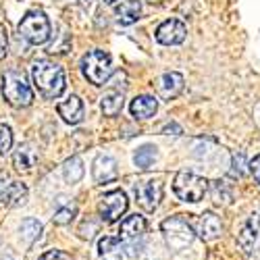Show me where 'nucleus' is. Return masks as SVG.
I'll return each mask as SVG.
<instances>
[{
    "mask_svg": "<svg viewBox=\"0 0 260 260\" xmlns=\"http://www.w3.org/2000/svg\"><path fill=\"white\" fill-rule=\"evenodd\" d=\"M154 160H156V148L150 146V144L138 148V152L134 156V162H136L138 169H150L154 165Z\"/></svg>",
    "mask_w": 260,
    "mask_h": 260,
    "instance_id": "nucleus-24",
    "label": "nucleus"
},
{
    "mask_svg": "<svg viewBox=\"0 0 260 260\" xmlns=\"http://www.w3.org/2000/svg\"><path fill=\"white\" fill-rule=\"evenodd\" d=\"M244 165H246V158H244V154L240 152V154H233V169H231V173L233 175H237V177H242L244 175Z\"/></svg>",
    "mask_w": 260,
    "mask_h": 260,
    "instance_id": "nucleus-29",
    "label": "nucleus"
},
{
    "mask_svg": "<svg viewBox=\"0 0 260 260\" xmlns=\"http://www.w3.org/2000/svg\"><path fill=\"white\" fill-rule=\"evenodd\" d=\"M19 233H21V240L25 244L34 246L42 237V223L38 219H23L19 225Z\"/></svg>",
    "mask_w": 260,
    "mask_h": 260,
    "instance_id": "nucleus-22",
    "label": "nucleus"
},
{
    "mask_svg": "<svg viewBox=\"0 0 260 260\" xmlns=\"http://www.w3.org/2000/svg\"><path fill=\"white\" fill-rule=\"evenodd\" d=\"M27 200V187L19 181L0 177V204L7 206H21Z\"/></svg>",
    "mask_w": 260,
    "mask_h": 260,
    "instance_id": "nucleus-10",
    "label": "nucleus"
},
{
    "mask_svg": "<svg viewBox=\"0 0 260 260\" xmlns=\"http://www.w3.org/2000/svg\"><path fill=\"white\" fill-rule=\"evenodd\" d=\"M129 111H132V115L136 119H142V121L150 119L158 111V100L154 96H138L132 100V104H129Z\"/></svg>",
    "mask_w": 260,
    "mask_h": 260,
    "instance_id": "nucleus-17",
    "label": "nucleus"
},
{
    "mask_svg": "<svg viewBox=\"0 0 260 260\" xmlns=\"http://www.w3.org/2000/svg\"><path fill=\"white\" fill-rule=\"evenodd\" d=\"M31 79L38 92L46 98H58L67 85V75L60 64L52 60H38L31 67Z\"/></svg>",
    "mask_w": 260,
    "mask_h": 260,
    "instance_id": "nucleus-1",
    "label": "nucleus"
},
{
    "mask_svg": "<svg viewBox=\"0 0 260 260\" xmlns=\"http://www.w3.org/2000/svg\"><path fill=\"white\" fill-rule=\"evenodd\" d=\"M62 175H64V181L71 183V185L81 181V177H83V162H81V158L79 156H71L69 160H64Z\"/></svg>",
    "mask_w": 260,
    "mask_h": 260,
    "instance_id": "nucleus-23",
    "label": "nucleus"
},
{
    "mask_svg": "<svg viewBox=\"0 0 260 260\" xmlns=\"http://www.w3.org/2000/svg\"><path fill=\"white\" fill-rule=\"evenodd\" d=\"M250 171H252L254 179L260 183V154H258V156H254V160L250 162Z\"/></svg>",
    "mask_w": 260,
    "mask_h": 260,
    "instance_id": "nucleus-32",
    "label": "nucleus"
},
{
    "mask_svg": "<svg viewBox=\"0 0 260 260\" xmlns=\"http://www.w3.org/2000/svg\"><path fill=\"white\" fill-rule=\"evenodd\" d=\"M146 233V219L140 214H132L127 216L125 221H121V227H119V240L123 244H134L138 242L140 237H144Z\"/></svg>",
    "mask_w": 260,
    "mask_h": 260,
    "instance_id": "nucleus-11",
    "label": "nucleus"
},
{
    "mask_svg": "<svg viewBox=\"0 0 260 260\" xmlns=\"http://www.w3.org/2000/svg\"><path fill=\"white\" fill-rule=\"evenodd\" d=\"M162 132H167V134H171V132H175V134H181V129L175 125V123H169V125H165V129Z\"/></svg>",
    "mask_w": 260,
    "mask_h": 260,
    "instance_id": "nucleus-33",
    "label": "nucleus"
},
{
    "mask_svg": "<svg viewBox=\"0 0 260 260\" xmlns=\"http://www.w3.org/2000/svg\"><path fill=\"white\" fill-rule=\"evenodd\" d=\"M115 15L121 25H132L142 15V3L140 0H121L115 7Z\"/></svg>",
    "mask_w": 260,
    "mask_h": 260,
    "instance_id": "nucleus-16",
    "label": "nucleus"
},
{
    "mask_svg": "<svg viewBox=\"0 0 260 260\" xmlns=\"http://www.w3.org/2000/svg\"><path fill=\"white\" fill-rule=\"evenodd\" d=\"M185 34H187V27L179 19H167L165 23H160L154 31L156 42H160V44H165V46L181 44V42L185 40Z\"/></svg>",
    "mask_w": 260,
    "mask_h": 260,
    "instance_id": "nucleus-9",
    "label": "nucleus"
},
{
    "mask_svg": "<svg viewBox=\"0 0 260 260\" xmlns=\"http://www.w3.org/2000/svg\"><path fill=\"white\" fill-rule=\"evenodd\" d=\"M123 94L121 92H115V90H111V92H106L104 96H102V100H100V108H102V113L106 115V117H117L119 113H121V108H123Z\"/></svg>",
    "mask_w": 260,
    "mask_h": 260,
    "instance_id": "nucleus-21",
    "label": "nucleus"
},
{
    "mask_svg": "<svg viewBox=\"0 0 260 260\" xmlns=\"http://www.w3.org/2000/svg\"><path fill=\"white\" fill-rule=\"evenodd\" d=\"M173 189H175L177 198L183 200V202H189V204H196L204 198V193L208 191V181L196 173H187V171H181L175 175L173 179Z\"/></svg>",
    "mask_w": 260,
    "mask_h": 260,
    "instance_id": "nucleus-6",
    "label": "nucleus"
},
{
    "mask_svg": "<svg viewBox=\"0 0 260 260\" xmlns=\"http://www.w3.org/2000/svg\"><path fill=\"white\" fill-rule=\"evenodd\" d=\"M92 177L100 185L113 181L117 177V162H115V158L113 156H106V154L96 156V160L92 165Z\"/></svg>",
    "mask_w": 260,
    "mask_h": 260,
    "instance_id": "nucleus-12",
    "label": "nucleus"
},
{
    "mask_svg": "<svg viewBox=\"0 0 260 260\" xmlns=\"http://www.w3.org/2000/svg\"><path fill=\"white\" fill-rule=\"evenodd\" d=\"M77 214V204H64V206H60L56 212H54V223L56 225H67V223H71L73 221V216Z\"/></svg>",
    "mask_w": 260,
    "mask_h": 260,
    "instance_id": "nucleus-26",
    "label": "nucleus"
},
{
    "mask_svg": "<svg viewBox=\"0 0 260 260\" xmlns=\"http://www.w3.org/2000/svg\"><path fill=\"white\" fill-rule=\"evenodd\" d=\"M125 210H127V196L121 189H113V191L104 193V196L100 198V202H98V214H100V219L106 221V223L119 221L125 214Z\"/></svg>",
    "mask_w": 260,
    "mask_h": 260,
    "instance_id": "nucleus-7",
    "label": "nucleus"
},
{
    "mask_svg": "<svg viewBox=\"0 0 260 260\" xmlns=\"http://www.w3.org/2000/svg\"><path fill=\"white\" fill-rule=\"evenodd\" d=\"M94 233H98V223L96 221H83L79 227V235L83 240H92Z\"/></svg>",
    "mask_w": 260,
    "mask_h": 260,
    "instance_id": "nucleus-28",
    "label": "nucleus"
},
{
    "mask_svg": "<svg viewBox=\"0 0 260 260\" xmlns=\"http://www.w3.org/2000/svg\"><path fill=\"white\" fill-rule=\"evenodd\" d=\"M160 229H162L167 246L173 252L185 250L193 242V237H196V231H193V227L189 225V221L185 216H171V219L162 221Z\"/></svg>",
    "mask_w": 260,
    "mask_h": 260,
    "instance_id": "nucleus-3",
    "label": "nucleus"
},
{
    "mask_svg": "<svg viewBox=\"0 0 260 260\" xmlns=\"http://www.w3.org/2000/svg\"><path fill=\"white\" fill-rule=\"evenodd\" d=\"M19 36L31 46H40V44H44V42H48V38H50L48 17L42 11H29L19 23Z\"/></svg>",
    "mask_w": 260,
    "mask_h": 260,
    "instance_id": "nucleus-4",
    "label": "nucleus"
},
{
    "mask_svg": "<svg viewBox=\"0 0 260 260\" xmlns=\"http://www.w3.org/2000/svg\"><path fill=\"white\" fill-rule=\"evenodd\" d=\"M13 146V132H11V127L5 125V123H0V156H5L9 150Z\"/></svg>",
    "mask_w": 260,
    "mask_h": 260,
    "instance_id": "nucleus-27",
    "label": "nucleus"
},
{
    "mask_svg": "<svg viewBox=\"0 0 260 260\" xmlns=\"http://www.w3.org/2000/svg\"><path fill=\"white\" fill-rule=\"evenodd\" d=\"M98 254L102 260H121L123 258V242L119 237L104 235L98 242Z\"/></svg>",
    "mask_w": 260,
    "mask_h": 260,
    "instance_id": "nucleus-20",
    "label": "nucleus"
},
{
    "mask_svg": "<svg viewBox=\"0 0 260 260\" xmlns=\"http://www.w3.org/2000/svg\"><path fill=\"white\" fill-rule=\"evenodd\" d=\"M183 90V75L181 73H175V71H171V73H165L160 77V83H158V92L165 100H171V98H175L179 96Z\"/></svg>",
    "mask_w": 260,
    "mask_h": 260,
    "instance_id": "nucleus-18",
    "label": "nucleus"
},
{
    "mask_svg": "<svg viewBox=\"0 0 260 260\" xmlns=\"http://www.w3.org/2000/svg\"><path fill=\"white\" fill-rule=\"evenodd\" d=\"M81 3H83V5H90V0H81Z\"/></svg>",
    "mask_w": 260,
    "mask_h": 260,
    "instance_id": "nucleus-35",
    "label": "nucleus"
},
{
    "mask_svg": "<svg viewBox=\"0 0 260 260\" xmlns=\"http://www.w3.org/2000/svg\"><path fill=\"white\" fill-rule=\"evenodd\" d=\"M148 3H160V0H148Z\"/></svg>",
    "mask_w": 260,
    "mask_h": 260,
    "instance_id": "nucleus-36",
    "label": "nucleus"
},
{
    "mask_svg": "<svg viewBox=\"0 0 260 260\" xmlns=\"http://www.w3.org/2000/svg\"><path fill=\"white\" fill-rule=\"evenodd\" d=\"M258 225H260V214H252L250 221L244 225L242 233L237 235V244L242 246V250L246 254H252V248H254L256 237H258Z\"/></svg>",
    "mask_w": 260,
    "mask_h": 260,
    "instance_id": "nucleus-19",
    "label": "nucleus"
},
{
    "mask_svg": "<svg viewBox=\"0 0 260 260\" xmlns=\"http://www.w3.org/2000/svg\"><path fill=\"white\" fill-rule=\"evenodd\" d=\"M56 111H58V115L62 117L64 123L77 125L83 119V102H81L79 96H67L62 102H58Z\"/></svg>",
    "mask_w": 260,
    "mask_h": 260,
    "instance_id": "nucleus-13",
    "label": "nucleus"
},
{
    "mask_svg": "<svg viewBox=\"0 0 260 260\" xmlns=\"http://www.w3.org/2000/svg\"><path fill=\"white\" fill-rule=\"evenodd\" d=\"M40 260H71V258L60 250H48V252H44L40 256Z\"/></svg>",
    "mask_w": 260,
    "mask_h": 260,
    "instance_id": "nucleus-30",
    "label": "nucleus"
},
{
    "mask_svg": "<svg viewBox=\"0 0 260 260\" xmlns=\"http://www.w3.org/2000/svg\"><path fill=\"white\" fill-rule=\"evenodd\" d=\"M81 73L94 85H104L113 75V58L104 50H90L81 58Z\"/></svg>",
    "mask_w": 260,
    "mask_h": 260,
    "instance_id": "nucleus-2",
    "label": "nucleus"
},
{
    "mask_svg": "<svg viewBox=\"0 0 260 260\" xmlns=\"http://www.w3.org/2000/svg\"><path fill=\"white\" fill-rule=\"evenodd\" d=\"M223 231V225H221V219L216 216L214 212H204L200 219H198V225H196V233L202 237L204 242H210V240H216Z\"/></svg>",
    "mask_w": 260,
    "mask_h": 260,
    "instance_id": "nucleus-15",
    "label": "nucleus"
},
{
    "mask_svg": "<svg viewBox=\"0 0 260 260\" xmlns=\"http://www.w3.org/2000/svg\"><path fill=\"white\" fill-rule=\"evenodd\" d=\"M136 198L138 204L146 212H154L162 200V181L160 179H146L136 185Z\"/></svg>",
    "mask_w": 260,
    "mask_h": 260,
    "instance_id": "nucleus-8",
    "label": "nucleus"
},
{
    "mask_svg": "<svg viewBox=\"0 0 260 260\" xmlns=\"http://www.w3.org/2000/svg\"><path fill=\"white\" fill-rule=\"evenodd\" d=\"M7 48H9V38H7V27L0 25V60L7 56Z\"/></svg>",
    "mask_w": 260,
    "mask_h": 260,
    "instance_id": "nucleus-31",
    "label": "nucleus"
},
{
    "mask_svg": "<svg viewBox=\"0 0 260 260\" xmlns=\"http://www.w3.org/2000/svg\"><path fill=\"white\" fill-rule=\"evenodd\" d=\"M40 154H38V150L34 144H21L17 150H15V154H13V165L19 173H27L36 167Z\"/></svg>",
    "mask_w": 260,
    "mask_h": 260,
    "instance_id": "nucleus-14",
    "label": "nucleus"
},
{
    "mask_svg": "<svg viewBox=\"0 0 260 260\" xmlns=\"http://www.w3.org/2000/svg\"><path fill=\"white\" fill-rule=\"evenodd\" d=\"M3 96L15 108H25L34 102V92L29 83L17 71H7L3 75Z\"/></svg>",
    "mask_w": 260,
    "mask_h": 260,
    "instance_id": "nucleus-5",
    "label": "nucleus"
},
{
    "mask_svg": "<svg viewBox=\"0 0 260 260\" xmlns=\"http://www.w3.org/2000/svg\"><path fill=\"white\" fill-rule=\"evenodd\" d=\"M104 3H106V5H115V3H117V0H104Z\"/></svg>",
    "mask_w": 260,
    "mask_h": 260,
    "instance_id": "nucleus-34",
    "label": "nucleus"
},
{
    "mask_svg": "<svg viewBox=\"0 0 260 260\" xmlns=\"http://www.w3.org/2000/svg\"><path fill=\"white\" fill-rule=\"evenodd\" d=\"M212 200L216 204H229L231 202V189L225 181H212Z\"/></svg>",
    "mask_w": 260,
    "mask_h": 260,
    "instance_id": "nucleus-25",
    "label": "nucleus"
}]
</instances>
